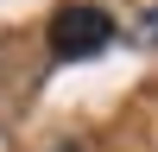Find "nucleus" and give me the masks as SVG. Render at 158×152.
Instances as JSON below:
<instances>
[{
	"mask_svg": "<svg viewBox=\"0 0 158 152\" xmlns=\"http://www.w3.org/2000/svg\"><path fill=\"white\" fill-rule=\"evenodd\" d=\"M146 38H152V44H158V13H146Z\"/></svg>",
	"mask_w": 158,
	"mask_h": 152,
	"instance_id": "obj_2",
	"label": "nucleus"
},
{
	"mask_svg": "<svg viewBox=\"0 0 158 152\" xmlns=\"http://www.w3.org/2000/svg\"><path fill=\"white\" fill-rule=\"evenodd\" d=\"M51 152H76V146H51Z\"/></svg>",
	"mask_w": 158,
	"mask_h": 152,
	"instance_id": "obj_3",
	"label": "nucleus"
},
{
	"mask_svg": "<svg viewBox=\"0 0 158 152\" xmlns=\"http://www.w3.org/2000/svg\"><path fill=\"white\" fill-rule=\"evenodd\" d=\"M108 44H114V13H108V6L70 0V6H57V13H51V57H57V63L101 57Z\"/></svg>",
	"mask_w": 158,
	"mask_h": 152,
	"instance_id": "obj_1",
	"label": "nucleus"
}]
</instances>
